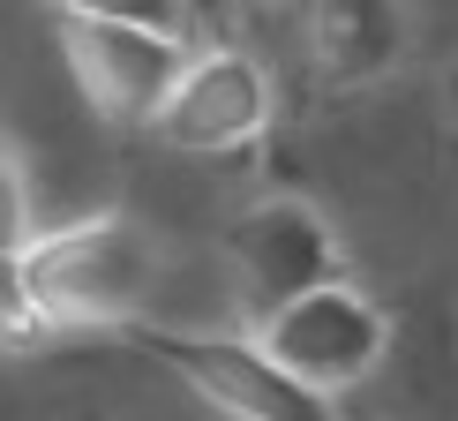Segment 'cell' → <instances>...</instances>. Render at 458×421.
I'll use <instances>...</instances> for the list:
<instances>
[{"label": "cell", "mask_w": 458, "mask_h": 421, "mask_svg": "<svg viewBox=\"0 0 458 421\" xmlns=\"http://www.w3.org/2000/svg\"><path fill=\"white\" fill-rule=\"evenodd\" d=\"M165 286V241L136 210H90L68 226H38L15 263V309L38 331H113L150 323Z\"/></svg>", "instance_id": "1"}, {"label": "cell", "mask_w": 458, "mask_h": 421, "mask_svg": "<svg viewBox=\"0 0 458 421\" xmlns=\"http://www.w3.org/2000/svg\"><path fill=\"white\" fill-rule=\"evenodd\" d=\"M68 83L106 128H150L174 99L181 68L196 61V15L188 8H113V0H61L46 8Z\"/></svg>", "instance_id": "2"}, {"label": "cell", "mask_w": 458, "mask_h": 421, "mask_svg": "<svg viewBox=\"0 0 458 421\" xmlns=\"http://www.w3.org/2000/svg\"><path fill=\"white\" fill-rule=\"evenodd\" d=\"M121 339L143 361H158L165 376H181V384L225 421H353L346 407H331V399H316L309 384H293V376L256 347V331H188V323L150 316V323H128Z\"/></svg>", "instance_id": "3"}, {"label": "cell", "mask_w": 458, "mask_h": 421, "mask_svg": "<svg viewBox=\"0 0 458 421\" xmlns=\"http://www.w3.org/2000/svg\"><path fill=\"white\" fill-rule=\"evenodd\" d=\"M256 347L271 354L293 384H309L316 399L346 407V391H360L376 369H384V354H391V316L376 309L353 279H338V286L301 294L293 309L263 316V323H256Z\"/></svg>", "instance_id": "4"}, {"label": "cell", "mask_w": 458, "mask_h": 421, "mask_svg": "<svg viewBox=\"0 0 458 421\" xmlns=\"http://www.w3.org/2000/svg\"><path fill=\"white\" fill-rule=\"evenodd\" d=\"M271 121H278V90L263 75V61L225 46V38H203L196 61L181 68L174 99L158 106L150 136L181 150V159H241V150L271 136Z\"/></svg>", "instance_id": "5"}, {"label": "cell", "mask_w": 458, "mask_h": 421, "mask_svg": "<svg viewBox=\"0 0 458 421\" xmlns=\"http://www.w3.org/2000/svg\"><path fill=\"white\" fill-rule=\"evenodd\" d=\"M225 263H233L248 323H263V316L293 309L301 294L346 279V248H338L331 219H323L309 196H263V203H248L241 219L225 226Z\"/></svg>", "instance_id": "6"}, {"label": "cell", "mask_w": 458, "mask_h": 421, "mask_svg": "<svg viewBox=\"0 0 458 421\" xmlns=\"http://www.w3.org/2000/svg\"><path fill=\"white\" fill-rule=\"evenodd\" d=\"M406 46H413V15L384 8V0H323L301 15V61H309L323 99L376 90L406 61Z\"/></svg>", "instance_id": "7"}, {"label": "cell", "mask_w": 458, "mask_h": 421, "mask_svg": "<svg viewBox=\"0 0 458 421\" xmlns=\"http://www.w3.org/2000/svg\"><path fill=\"white\" fill-rule=\"evenodd\" d=\"M30 241H38V203H30L23 159L0 136V339H8V347H30V323L15 309V263H23Z\"/></svg>", "instance_id": "8"}, {"label": "cell", "mask_w": 458, "mask_h": 421, "mask_svg": "<svg viewBox=\"0 0 458 421\" xmlns=\"http://www.w3.org/2000/svg\"><path fill=\"white\" fill-rule=\"evenodd\" d=\"M444 128H451V150H458V68L444 75Z\"/></svg>", "instance_id": "9"}]
</instances>
